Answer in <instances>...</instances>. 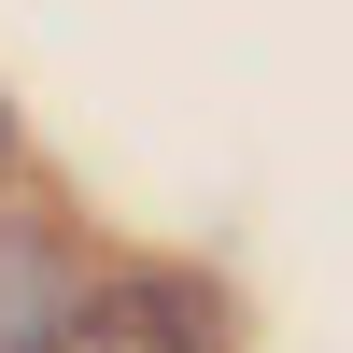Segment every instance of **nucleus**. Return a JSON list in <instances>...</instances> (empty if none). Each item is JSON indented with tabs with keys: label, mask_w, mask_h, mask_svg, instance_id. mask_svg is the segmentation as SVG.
I'll return each mask as SVG.
<instances>
[{
	"label": "nucleus",
	"mask_w": 353,
	"mask_h": 353,
	"mask_svg": "<svg viewBox=\"0 0 353 353\" xmlns=\"http://www.w3.org/2000/svg\"><path fill=\"white\" fill-rule=\"evenodd\" d=\"M85 353H226V297L198 269H128L85 311Z\"/></svg>",
	"instance_id": "nucleus-1"
},
{
	"label": "nucleus",
	"mask_w": 353,
	"mask_h": 353,
	"mask_svg": "<svg viewBox=\"0 0 353 353\" xmlns=\"http://www.w3.org/2000/svg\"><path fill=\"white\" fill-rule=\"evenodd\" d=\"M85 269L43 226H0V353H85Z\"/></svg>",
	"instance_id": "nucleus-2"
},
{
	"label": "nucleus",
	"mask_w": 353,
	"mask_h": 353,
	"mask_svg": "<svg viewBox=\"0 0 353 353\" xmlns=\"http://www.w3.org/2000/svg\"><path fill=\"white\" fill-rule=\"evenodd\" d=\"M0 170H14V99H0Z\"/></svg>",
	"instance_id": "nucleus-3"
}]
</instances>
